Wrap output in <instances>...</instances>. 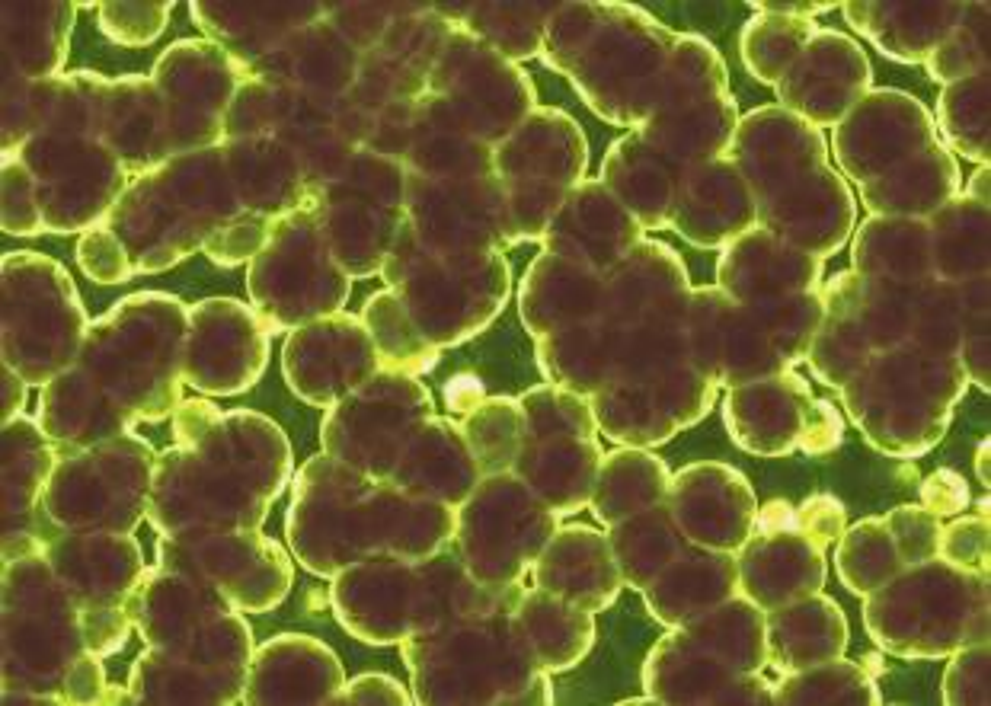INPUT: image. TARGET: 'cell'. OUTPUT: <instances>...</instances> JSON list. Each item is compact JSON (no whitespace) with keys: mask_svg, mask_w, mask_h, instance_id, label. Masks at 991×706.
I'll return each mask as SVG.
<instances>
[{"mask_svg":"<svg viewBox=\"0 0 991 706\" xmlns=\"http://www.w3.org/2000/svg\"><path fill=\"white\" fill-rule=\"evenodd\" d=\"M947 483L950 486L944 489L937 480V473H934L928 480V486H924V499H928V505L934 508V512H960V508L966 505V499H969V489L963 483V476L950 473Z\"/></svg>","mask_w":991,"mask_h":706,"instance_id":"1","label":"cell"}]
</instances>
